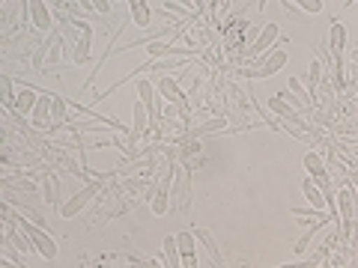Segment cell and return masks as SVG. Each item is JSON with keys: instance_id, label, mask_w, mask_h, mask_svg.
I'll return each instance as SVG.
<instances>
[{"instance_id": "cell-15", "label": "cell", "mask_w": 358, "mask_h": 268, "mask_svg": "<svg viewBox=\"0 0 358 268\" xmlns=\"http://www.w3.org/2000/svg\"><path fill=\"white\" fill-rule=\"evenodd\" d=\"M69 110H72V105L66 102L63 96L54 93V98H51V128L54 126H63V122H69Z\"/></svg>"}, {"instance_id": "cell-9", "label": "cell", "mask_w": 358, "mask_h": 268, "mask_svg": "<svg viewBox=\"0 0 358 268\" xmlns=\"http://www.w3.org/2000/svg\"><path fill=\"white\" fill-rule=\"evenodd\" d=\"M194 232L192 230H182V232H176V244H179V253H182V265L185 268H194L200 265L197 262V251H194Z\"/></svg>"}, {"instance_id": "cell-1", "label": "cell", "mask_w": 358, "mask_h": 268, "mask_svg": "<svg viewBox=\"0 0 358 268\" xmlns=\"http://www.w3.org/2000/svg\"><path fill=\"white\" fill-rule=\"evenodd\" d=\"M15 221H18V227H21V230H24L27 236H30V241L36 244V253L42 256V260H48V262L57 260L60 248H57V239L51 236V230H48V227H39L36 221L24 218V211H21V215H15Z\"/></svg>"}, {"instance_id": "cell-2", "label": "cell", "mask_w": 358, "mask_h": 268, "mask_svg": "<svg viewBox=\"0 0 358 268\" xmlns=\"http://www.w3.org/2000/svg\"><path fill=\"white\" fill-rule=\"evenodd\" d=\"M102 179H105V176H96V179H90V182H84L81 191H75V194L60 206V218L69 221V218L81 215V211L90 206V200H93L99 191H102Z\"/></svg>"}, {"instance_id": "cell-6", "label": "cell", "mask_w": 358, "mask_h": 268, "mask_svg": "<svg viewBox=\"0 0 358 268\" xmlns=\"http://www.w3.org/2000/svg\"><path fill=\"white\" fill-rule=\"evenodd\" d=\"M155 89H159V96L164 98L167 105H179L182 110H192V105H188V98L182 93V87H179L176 77H159V84H155Z\"/></svg>"}, {"instance_id": "cell-3", "label": "cell", "mask_w": 358, "mask_h": 268, "mask_svg": "<svg viewBox=\"0 0 358 268\" xmlns=\"http://www.w3.org/2000/svg\"><path fill=\"white\" fill-rule=\"evenodd\" d=\"M138 96H141V102L147 105V110H150V119H152V126L162 119V105H164V98L159 96V89H155V84L152 81H147V77H138Z\"/></svg>"}, {"instance_id": "cell-27", "label": "cell", "mask_w": 358, "mask_h": 268, "mask_svg": "<svg viewBox=\"0 0 358 268\" xmlns=\"http://www.w3.org/2000/svg\"><path fill=\"white\" fill-rule=\"evenodd\" d=\"M194 9H197V15L200 18H209V6H206V0H192Z\"/></svg>"}, {"instance_id": "cell-12", "label": "cell", "mask_w": 358, "mask_h": 268, "mask_svg": "<svg viewBox=\"0 0 358 268\" xmlns=\"http://www.w3.org/2000/svg\"><path fill=\"white\" fill-rule=\"evenodd\" d=\"M129 9H131V21H134V27H141V30H147L152 24V13H150V3L147 0H126Z\"/></svg>"}, {"instance_id": "cell-25", "label": "cell", "mask_w": 358, "mask_h": 268, "mask_svg": "<svg viewBox=\"0 0 358 268\" xmlns=\"http://www.w3.org/2000/svg\"><path fill=\"white\" fill-rule=\"evenodd\" d=\"M96 9V15H110V0H90Z\"/></svg>"}, {"instance_id": "cell-20", "label": "cell", "mask_w": 358, "mask_h": 268, "mask_svg": "<svg viewBox=\"0 0 358 268\" xmlns=\"http://www.w3.org/2000/svg\"><path fill=\"white\" fill-rule=\"evenodd\" d=\"M320 77H322V60L320 57H310V66H308V89L313 93V98H317V84H320Z\"/></svg>"}, {"instance_id": "cell-21", "label": "cell", "mask_w": 358, "mask_h": 268, "mask_svg": "<svg viewBox=\"0 0 358 268\" xmlns=\"http://www.w3.org/2000/svg\"><path fill=\"white\" fill-rule=\"evenodd\" d=\"M224 128H227V119H224V117H215V119L203 122V126L192 128V134H194V137H203V134H212V131H224Z\"/></svg>"}, {"instance_id": "cell-4", "label": "cell", "mask_w": 358, "mask_h": 268, "mask_svg": "<svg viewBox=\"0 0 358 268\" xmlns=\"http://www.w3.org/2000/svg\"><path fill=\"white\" fill-rule=\"evenodd\" d=\"M278 39H281V36H278V24H272V21H268V24H263V33H260V36H257V42L251 45L248 51L242 54V60H239V63L245 66L248 60L260 57V54H266V51H272V45H275Z\"/></svg>"}, {"instance_id": "cell-26", "label": "cell", "mask_w": 358, "mask_h": 268, "mask_svg": "<svg viewBox=\"0 0 358 268\" xmlns=\"http://www.w3.org/2000/svg\"><path fill=\"white\" fill-rule=\"evenodd\" d=\"M341 134H358V119H346L343 126H338Z\"/></svg>"}, {"instance_id": "cell-13", "label": "cell", "mask_w": 358, "mask_h": 268, "mask_svg": "<svg viewBox=\"0 0 358 268\" xmlns=\"http://www.w3.org/2000/svg\"><path fill=\"white\" fill-rule=\"evenodd\" d=\"M90 45H93V33H81L72 42V66H84L90 60Z\"/></svg>"}, {"instance_id": "cell-16", "label": "cell", "mask_w": 358, "mask_h": 268, "mask_svg": "<svg viewBox=\"0 0 358 268\" xmlns=\"http://www.w3.org/2000/svg\"><path fill=\"white\" fill-rule=\"evenodd\" d=\"M192 232H194V236H197L200 241H203V248H206V251L212 253V265H227V262H224V256H221V251H218V244H215V239H212V236H209V232H206V230H200V227H194Z\"/></svg>"}, {"instance_id": "cell-22", "label": "cell", "mask_w": 358, "mask_h": 268, "mask_svg": "<svg viewBox=\"0 0 358 268\" xmlns=\"http://www.w3.org/2000/svg\"><path fill=\"white\" fill-rule=\"evenodd\" d=\"M42 185H45V200H48L51 206H57L60 203V185H57V179L48 173V176L42 179Z\"/></svg>"}, {"instance_id": "cell-18", "label": "cell", "mask_w": 358, "mask_h": 268, "mask_svg": "<svg viewBox=\"0 0 358 268\" xmlns=\"http://www.w3.org/2000/svg\"><path fill=\"white\" fill-rule=\"evenodd\" d=\"M164 265H182V253H179V244H176V236H167L164 239Z\"/></svg>"}, {"instance_id": "cell-5", "label": "cell", "mask_w": 358, "mask_h": 268, "mask_svg": "<svg viewBox=\"0 0 358 268\" xmlns=\"http://www.w3.org/2000/svg\"><path fill=\"white\" fill-rule=\"evenodd\" d=\"M27 3H30V24L36 27V33L51 36L54 33V15L48 9V0H27Z\"/></svg>"}, {"instance_id": "cell-24", "label": "cell", "mask_w": 358, "mask_h": 268, "mask_svg": "<svg viewBox=\"0 0 358 268\" xmlns=\"http://www.w3.org/2000/svg\"><path fill=\"white\" fill-rule=\"evenodd\" d=\"M293 3L301 9V13H308V15H320L322 6H326L322 0H293Z\"/></svg>"}, {"instance_id": "cell-30", "label": "cell", "mask_w": 358, "mask_h": 268, "mask_svg": "<svg viewBox=\"0 0 358 268\" xmlns=\"http://www.w3.org/2000/svg\"><path fill=\"white\" fill-rule=\"evenodd\" d=\"M3 3H9V0H3Z\"/></svg>"}, {"instance_id": "cell-7", "label": "cell", "mask_w": 358, "mask_h": 268, "mask_svg": "<svg viewBox=\"0 0 358 268\" xmlns=\"http://www.w3.org/2000/svg\"><path fill=\"white\" fill-rule=\"evenodd\" d=\"M51 98H54V93H45V89H39V102H36V107H33V114H30L33 128H39V131L51 128Z\"/></svg>"}, {"instance_id": "cell-23", "label": "cell", "mask_w": 358, "mask_h": 268, "mask_svg": "<svg viewBox=\"0 0 358 268\" xmlns=\"http://www.w3.org/2000/svg\"><path fill=\"white\" fill-rule=\"evenodd\" d=\"M3 188H18V191H24V194H36V185L30 182V179L24 176H3Z\"/></svg>"}, {"instance_id": "cell-17", "label": "cell", "mask_w": 358, "mask_h": 268, "mask_svg": "<svg viewBox=\"0 0 358 268\" xmlns=\"http://www.w3.org/2000/svg\"><path fill=\"white\" fill-rule=\"evenodd\" d=\"M287 89H289V93H293V96H299L301 102H305L310 110L317 107V98H313V93H310V89H308L305 84L299 81V77H287Z\"/></svg>"}, {"instance_id": "cell-29", "label": "cell", "mask_w": 358, "mask_h": 268, "mask_svg": "<svg viewBox=\"0 0 358 268\" xmlns=\"http://www.w3.org/2000/svg\"><path fill=\"white\" fill-rule=\"evenodd\" d=\"M350 60H352V63L358 66V48H352V54H350Z\"/></svg>"}, {"instance_id": "cell-11", "label": "cell", "mask_w": 358, "mask_h": 268, "mask_svg": "<svg viewBox=\"0 0 358 268\" xmlns=\"http://www.w3.org/2000/svg\"><path fill=\"white\" fill-rule=\"evenodd\" d=\"M329 54L331 57H343L346 54V27L341 21H331V30H329Z\"/></svg>"}, {"instance_id": "cell-8", "label": "cell", "mask_w": 358, "mask_h": 268, "mask_svg": "<svg viewBox=\"0 0 358 268\" xmlns=\"http://www.w3.org/2000/svg\"><path fill=\"white\" fill-rule=\"evenodd\" d=\"M36 102H39V89L30 87V84H21V89L15 93V102H13V107H9V110H18V114L30 117L33 107H36Z\"/></svg>"}, {"instance_id": "cell-14", "label": "cell", "mask_w": 358, "mask_h": 268, "mask_svg": "<svg viewBox=\"0 0 358 268\" xmlns=\"http://www.w3.org/2000/svg\"><path fill=\"white\" fill-rule=\"evenodd\" d=\"M301 164H305V170H308V176H313V179H322V176H329V167H326V158H322L320 152H308L305 158H301Z\"/></svg>"}, {"instance_id": "cell-19", "label": "cell", "mask_w": 358, "mask_h": 268, "mask_svg": "<svg viewBox=\"0 0 358 268\" xmlns=\"http://www.w3.org/2000/svg\"><path fill=\"white\" fill-rule=\"evenodd\" d=\"M15 102V84L9 75H0V105L3 107H13Z\"/></svg>"}, {"instance_id": "cell-10", "label": "cell", "mask_w": 358, "mask_h": 268, "mask_svg": "<svg viewBox=\"0 0 358 268\" xmlns=\"http://www.w3.org/2000/svg\"><path fill=\"white\" fill-rule=\"evenodd\" d=\"M301 194H305V200L313 206V209H329L326 206V194H322V188H320V182L313 176H305V182H301Z\"/></svg>"}, {"instance_id": "cell-28", "label": "cell", "mask_w": 358, "mask_h": 268, "mask_svg": "<svg viewBox=\"0 0 358 268\" xmlns=\"http://www.w3.org/2000/svg\"><path fill=\"white\" fill-rule=\"evenodd\" d=\"M350 185L358 188V167H355V170H350Z\"/></svg>"}]
</instances>
